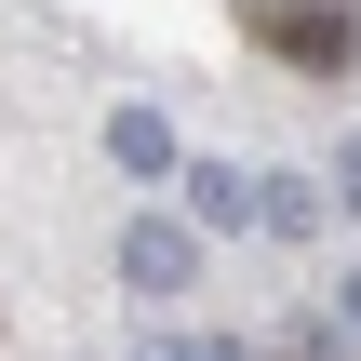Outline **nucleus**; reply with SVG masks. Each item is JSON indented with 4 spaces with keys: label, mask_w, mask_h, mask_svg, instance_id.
Instances as JSON below:
<instances>
[{
    "label": "nucleus",
    "mask_w": 361,
    "mask_h": 361,
    "mask_svg": "<svg viewBox=\"0 0 361 361\" xmlns=\"http://www.w3.org/2000/svg\"><path fill=\"white\" fill-rule=\"evenodd\" d=\"M161 361H255V348H241V335H174Z\"/></svg>",
    "instance_id": "5"
},
{
    "label": "nucleus",
    "mask_w": 361,
    "mask_h": 361,
    "mask_svg": "<svg viewBox=\"0 0 361 361\" xmlns=\"http://www.w3.org/2000/svg\"><path fill=\"white\" fill-rule=\"evenodd\" d=\"M107 161H121L134 188H161V174H188V147H174V121H161V107H121V121H107Z\"/></svg>",
    "instance_id": "2"
},
{
    "label": "nucleus",
    "mask_w": 361,
    "mask_h": 361,
    "mask_svg": "<svg viewBox=\"0 0 361 361\" xmlns=\"http://www.w3.org/2000/svg\"><path fill=\"white\" fill-rule=\"evenodd\" d=\"M335 335H361V268H348V295H335Z\"/></svg>",
    "instance_id": "6"
},
{
    "label": "nucleus",
    "mask_w": 361,
    "mask_h": 361,
    "mask_svg": "<svg viewBox=\"0 0 361 361\" xmlns=\"http://www.w3.org/2000/svg\"><path fill=\"white\" fill-rule=\"evenodd\" d=\"M335 161H348V174H335V188H348V214H361V147H335Z\"/></svg>",
    "instance_id": "7"
},
{
    "label": "nucleus",
    "mask_w": 361,
    "mask_h": 361,
    "mask_svg": "<svg viewBox=\"0 0 361 361\" xmlns=\"http://www.w3.org/2000/svg\"><path fill=\"white\" fill-rule=\"evenodd\" d=\"M322 13H335V0H322Z\"/></svg>",
    "instance_id": "8"
},
{
    "label": "nucleus",
    "mask_w": 361,
    "mask_h": 361,
    "mask_svg": "<svg viewBox=\"0 0 361 361\" xmlns=\"http://www.w3.org/2000/svg\"><path fill=\"white\" fill-rule=\"evenodd\" d=\"M188 228H255V174L241 161H188Z\"/></svg>",
    "instance_id": "3"
},
{
    "label": "nucleus",
    "mask_w": 361,
    "mask_h": 361,
    "mask_svg": "<svg viewBox=\"0 0 361 361\" xmlns=\"http://www.w3.org/2000/svg\"><path fill=\"white\" fill-rule=\"evenodd\" d=\"M121 281H134V295H188V281H201V228H188V214H134V228H121Z\"/></svg>",
    "instance_id": "1"
},
{
    "label": "nucleus",
    "mask_w": 361,
    "mask_h": 361,
    "mask_svg": "<svg viewBox=\"0 0 361 361\" xmlns=\"http://www.w3.org/2000/svg\"><path fill=\"white\" fill-rule=\"evenodd\" d=\"M255 228L308 241V228H322V188H308V174H268V188H255Z\"/></svg>",
    "instance_id": "4"
}]
</instances>
